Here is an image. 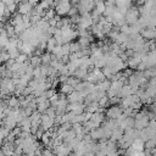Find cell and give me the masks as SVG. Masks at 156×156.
I'll return each mask as SVG.
<instances>
[{"label": "cell", "mask_w": 156, "mask_h": 156, "mask_svg": "<svg viewBox=\"0 0 156 156\" xmlns=\"http://www.w3.org/2000/svg\"><path fill=\"white\" fill-rule=\"evenodd\" d=\"M54 123H55V118L48 116L46 113H45L44 116H41V123H40V127H41L45 132H46L48 129L52 128V127H54Z\"/></svg>", "instance_id": "obj_1"}, {"label": "cell", "mask_w": 156, "mask_h": 156, "mask_svg": "<svg viewBox=\"0 0 156 156\" xmlns=\"http://www.w3.org/2000/svg\"><path fill=\"white\" fill-rule=\"evenodd\" d=\"M32 9H33V6H32L29 2H27V1H22V2L17 6L18 13H21V15H23V16H28V15L30 13Z\"/></svg>", "instance_id": "obj_2"}, {"label": "cell", "mask_w": 156, "mask_h": 156, "mask_svg": "<svg viewBox=\"0 0 156 156\" xmlns=\"http://www.w3.org/2000/svg\"><path fill=\"white\" fill-rule=\"evenodd\" d=\"M107 116L110 118H119L122 115H121V110L117 107V106H112L107 110Z\"/></svg>", "instance_id": "obj_3"}, {"label": "cell", "mask_w": 156, "mask_h": 156, "mask_svg": "<svg viewBox=\"0 0 156 156\" xmlns=\"http://www.w3.org/2000/svg\"><path fill=\"white\" fill-rule=\"evenodd\" d=\"M10 60V56H9V54H7V51H1L0 52V63H2V62H7Z\"/></svg>", "instance_id": "obj_4"}, {"label": "cell", "mask_w": 156, "mask_h": 156, "mask_svg": "<svg viewBox=\"0 0 156 156\" xmlns=\"http://www.w3.org/2000/svg\"><path fill=\"white\" fill-rule=\"evenodd\" d=\"M0 99H1V94H0Z\"/></svg>", "instance_id": "obj_5"}]
</instances>
